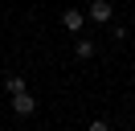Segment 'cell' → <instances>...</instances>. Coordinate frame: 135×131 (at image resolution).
<instances>
[{"instance_id": "cell-1", "label": "cell", "mask_w": 135, "mask_h": 131, "mask_svg": "<svg viewBox=\"0 0 135 131\" xmlns=\"http://www.w3.org/2000/svg\"><path fill=\"white\" fill-rule=\"evenodd\" d=\"M12 111H17L21 119H29V115L37 111V98L29 94V90H21V94H12Z\"/></svg>"}, {"instance_id": "cell-2", "label": "cell", "mask_w": 135, "mask_h": 131, "mask_svg": "<svg viewBox=\"0 0 135 131\" xmlns=\"http://www.w3.org/2000/svg\"><path fill=\"white\" fill-rule=\"evenodd\" d=\"M110 16H115V8H110L107 0H90V21H98V25H107Z\"/></svg>"}, {"instance_id": "cell-3", "label": "cell", "mask_w": 135, "mask_h": 131, "mask_svg": "<svg viewBox=\"0 0 135 131\" xmlns=\"http://www.w3.org/2000/svg\"><path fill=\"white\" fill-rule=\"evenodd\" d=\"M82 21H86V12H82V8H66V12H61V25H66L70 33H78V29H82Z\"/></svg>"}, {"instance_id": "cell-4", "label": "cell", "mask_w": 135, "mask_h": 131, "mask_svg": "<svg viewBox=\"0 0 135 131\" xmlns=\"http://www.w3.org/2000/svg\"><path fill=\"white\" fill-rule=\"evenodd\" d=\"M74 53H78V57H94V41H90V37H78Z\"/></svg>"}, {"instance_id": "cell-5", "label": "cell", "mask_w": 135, "mask_h": 131, "mask_svg": "<svg viewBox=\"0 0 135 131\" xmlns=\"http://www.w3.org/2000/svg\"><path fill=\"white\" fill-rule=\"evenodd\" d=\"M4 86H8V94H21V90H25V78H21V74H12Z\"/></svg>"}, {"instance_id": "cell-6", "label": "cell", "mask_w": 135, "mask_h": 131, "mask_svg": "<svg viewBox=\"0 0 135 131\" xmlns=\"http://www.w3.org/2000/svg\"><path fill=\"white\" fill-rule=\"evenodd\" d=\"M86 131H110V127H107V123H102V119H94V123H90V127H86Z\"/></svg>"}]
</instances>
